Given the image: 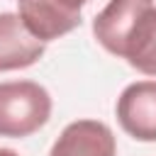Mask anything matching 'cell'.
Wrapping results in <instances>:
<instances>
[{
  "mask_svg": "<svg viewBox=\"0 0 156 156\" xmlns=\"http://www.w3.org/2000/svg\"><path fill=\"white\" fill-rule=\"evenodd\" d=\"M51 117V95L34 80L0 83V136L24 139Z\"/></svg>",
  "mask_w": 156,
  "mask_h": 156,
  "instance_id": "2",
  "label": "cell"
},
{
  "mask_svg": "<svg viewBox=\"0 0 156 156\" xmlns=\"http://www.w3.org/2000/svg\"><path fill=\"white\" fill-rule=\"evenodd\" d=\"M0 156H20V154L12 151V149H0Z\"/></svg>",
  "mask_w": 156,
  "mask_h": 156,
  "instance_id": "7",
  "label": "cell"
},
{
  "mask_svg": "<svg viewBox=\"0 0 156 156\" xmlns=\"http://www.w3.org/2000/svg\"><path fill=\"white\" fill-rule=\"evenodd\" d=\"M49 156H117L115 134L105 122L76 119L58 134Z\"/></svg>",
  "mask_w": 156,
  "mask_h": 156,
  "instance_id": "6",
  "label": "cell"
},
{
  "mask_svg": "<svg viewBox=\"0 0 156 156\" xmlns=\"http://www.w3.org/2000/svg\"><path fill=\"white\" fill-rule=\"evenodd\" d=\"M20 17L24 27L46 41H54L68 32H73L80 24V7L83 0H17Z\"/></svg>",
  "mask_w": 156,
  "mask_h": 156,
  "instance_id": "3",
  "label": "cell"
},
{
  "mask_svg": "<svg viewBox=\"0 0 156 156\" xmlns=\"http://www.w3.org/2000/svg\"><path fill=\"white\" fill-rule=\"evenodd\" d=\"M46 51V44L37 39L17 12H0V73L34 66Z\"/></svg>",
  "mask_w": 156,
  "mask_h": 156,
  "instance_id": "5",
  "label": "cell"
},
{
  "mask_svg": "<svg viewBox=\"0 0 156 156\" xmlns=\"http://www.w3.org/2000/svg\"><path fill=\"white\" fill-rule=\"evenodd\" d=\"M83 2H88V0H83Z\"/></svg>",
  "mask_w": 156,
  "mask_h": 156,
  "instance_id": "8",
  "label": "cell"
},
{
  "mask_svg": "<svg viewBox=\"0 0 156 156\" xmlns=\"http://www.w3.org/2000/svg\"><path fill=\"white\" fill-rule=\"evenodd\" d=\"M98 44L132 68L156 78V5L154 0H110L93 20Z\"/></svg>",
  "mask_w": 156,
  "mask_h": 156,
  "instance_id": "1",
  "label": "cell"
},
{
  "mask_svg": "<svg viewBox=\"0 0 156 156\" xmlns=\"http://www.w3.org/2000/svg\"><path fill=\"white\" fill-rule=\"evenodd\" d=\"M119 127L136 141H156V80L129 83L115 105Z\"/></svg>",
  "mask_w": 156,
  "mask_h": 156,
  "instance_id": "4",
  "label": "cell"
}]
</instances>
